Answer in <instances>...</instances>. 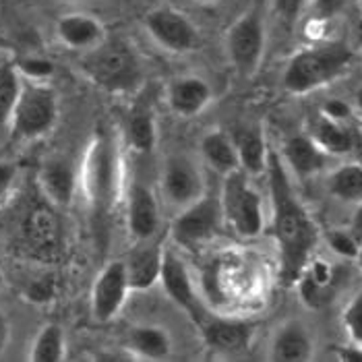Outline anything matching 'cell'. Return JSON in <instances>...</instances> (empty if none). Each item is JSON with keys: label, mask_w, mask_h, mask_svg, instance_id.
<instances>
[{"label": "cell", "mask_w": 362, "mask_h": 362, "mask_svg": "<svg viewBox=\"0 0 362 362\" xmlns=\"http://www.w3.org/2000/svg\"><path fill=\"white\" fill-rule=\"evenodd\" d=\"M21 238L31 255L37 259H54L62 245V223L54 205L44 199L33 205L21 222Z\"/></svg>", "instance_id": "obj_10"}, {"label": "cell", "mask_w": 362, "mask_h": 362, "mask_svg": "<svg viewBox=\"0 0 362 362\" xmlns=\"http://www.w3.org/2000/svg\"><path fill=\"white\" fill-rule=\"evenodd\" d=\"M223 222L243 238H255L263 232V203L245 170H234L223 176L222 195Z\"/></svg>", "instance_id": "obj_5"}, {"label": "cell", "mask_w": 362, "mask_h": 362, "mask_svg": "<svg viewBox=\"0 0 362 362\" xmlns=\"http://www.w3.org/2000/svg\"><path fill=\"white\" fill-rule=\"evenodd\" d=\"M234 145L238 153V166L249 176H259L267 170V145L259 131L240 129L234 135Z\"/></svg>", "instance_id": "obj_25"}, {"label": "cell", "mask_w": 362, "mask_h": 362, "mask_svg": "<svg viewBox=\"0 0 362 362\" xmlns=\"http://www.w3.org/2000/svg\"><path fill=\"white\" fill-rule=\"evenodd\" d=\"M127 226L135 240H151L160 228V205L156 195L143 187L141 182H135L129 193L127 203Z\"/></svg>", "instance_id": "obj_16"}, {"label": "cell", "mask_w": 362, "mask_h": 362, "mask_svg": "<svg viewBox=\"0 0 362 362\" xmlns=\"http://www.w3.org/2000/svg\"><path fill=\"white\" fill-rule=\"evenodd\" d=\"M327 243H329V249L341 259H350V261L361 259L362 243L354 236L352 230H332L327 234Z\"/></svg>", "instance_id": "obj_31"}, {"label": "cell", "mask_w": 362, "mask_h": 362, "mask_svg": "<svg viewBox=\"0 0 362 362\" xmlns=\"http://www.w3.org/2000/svg\"><path fill=\"white\" fill-rule=\"evenodd\" d=\"M350 230L354 232V236L362 243V201L358 203V211H356V216H354V222H352V228H350Z\"/></svg>", "instance_id": "obj_40"}, {"label": "cell", "mask_w": 362, "mask_h": 362, "mask_svg": "<svg viewBox=\"0 0 362 362\" xmlns=\"http://www.w3.org/2000/svg\"><path fill=\"white\" fill-rule=\"evenodd\" d=\"M223 222L220 197L203 195L193 205L180 209V214L172 222V238L178 247L195 251L209 243Z\"/></svg>", "instance_id": "obj_7"}, {"label": "cell", "mask_w": 362, "mask_h": 362, "mask_svg": "<svg viewBox=\"0 0 362 362\" xmlns=\"http://www.w3.org/2000/svg\"><path fill=\"white\" fill-rule=\"evenodd\" d=\"M56 120L58 100L54 91L44 83H23L11 122V135L23 141L40 139L54 129Z\"/></svg>", "instance_id": "obj_6"}, {"label": "cell", "mask_w": 362, "mask_h": 362, "mask_svg": "<svg viewBox=\"0 0 362 362\" xmlns=\"http://www.w3.org/2000/svg\"><path fill=\"white\" fill-rule=\"evenodd\" d=\"M337 361L341 362H362V346L354 344V346H346L337 350Z\"/></svg>", "instance_id": "obj_38"}, {"label": "cell", "mask_w": 362, "mask_h": 362, "mask_svg": "<svg viewBox=\"0 0 362 362\" xmlns=\"http://www.w3.org/2000/svg\"><path fill=\"white\" fill-rule=\"evenodd\" d=\"M81 69L98 87L112 93L131 91L141 83L137 54L122 40H104L98 48L85 52Z\"/></svg>", "instance_id": "obj_3"}, {"label": "cell", "mask_w": 362, "mask_h": 362, "mask_svg": "<svg viewBox=\"0 0 362 362\" xmlns=\"http://www.w3.org/2000/svg\"><path fill=\"white\" fill-rule=\"evenodd\" d=\"M8 339H11V325H8L6 315L0 313V356L6 350V346H8Z\"/></svg>", "instance_id": "obj_39"}, {"label": "cell", "mask_w": 362, "mask_h": 362, "mask_svg": "<svg viewBox=\"0 0 362 362\" xmlns=\"http://www.w3.org/2000/svg\"><path fill=\"white\" fill-rule=\"evenodd\" d=\"M81 180L93 214L104 218L114 205L118 185V156L106 133H98L89 145Z\"/></svg>", "instance_id": "obj_4"}, {"label": "cell", "mask_w": 362, "mask_h": 362, "mask_svg": "<svg viewBox=\"0 0 362 362\" xmlns=\"http://www.w3.org/2000/svg\"><path fill=\"white\" fill-rule=\"evenodd\" d=\"M348 4L350 0H308L307 8H305L307 21L315 25L329 23L348 8Z\"/></svg>", "instance_id": "obj_30"}, {"label": "cell", "mask_w": 362, "mask_h": 362, "mask_svg": "<svg viewBox=\"0 0 362 362\" xmlns=\"http://www.w3.org/2000/svg\"><path fill=\"white\" fill-rule=\"evenodd\" d=\"M15 66L19 75H25L29 81H35V83H44L46 79L54 75V64L44 58H23Z\"/></svg>", "instance_id": "obj_33"}, {"label": "cell", "mask_w": 362, "mask_h": 362, "mask_svg": "<svg viewBox=\"0 0 362 362\" xmlns=\"http://www.w3.org/2000/svg\"><path fill=\"white\" fill-rule=\"evenodd\" d=\"M131 284L124 261H110L91 286V315L98 323L112 321L127 303Z\"/></svg>", "instance_id": "obj_11"}, {"label": "cell", "mask_w": 362, "mask_h": 362, "mask_svg": "<svg viewBox=\"0 0 362 362\" xmlns=\"http://www.w3.org/2000/svg\"><path fill=\"white\" fill-rule=\"evenodd\" d=\"M66 356V339L58 323H46L31 344V362H62Z\"/></svg>", "instance_id": "obj_27"}, {"label": "cell", "mask_w": 362, "mask_h": 362, "mask_svg": "<svg viewBox=\"0 0 362 362\" xmlns=\"http://www.w3.org/2000/svg\"><path fill=\"white\" fill-rule=\"evenodd\" d=\"M201 156L207 166L223 176L240 168L234 139L222 131H211L201 139Z\"/></svg>", "instance_id": "obj_24"}, {"label": "cell", "mask_w": 362, "mask_h": 362, "mask_svg": "<svg viewBox=\"0 0 362 362\" xmlns=\"http://www.w3.org/2000/svg\"><path fill=\"white\" fill-rule=\"evenodd\" d=\"M25 298L29 303H35V305H44V303H50L54 298V284L50 278L35 279L28 284L25 288Z\"/></svg>", "instance_id": "obj_34"}, {"label": "cell", "mask_w": 362, "mask_h": 362, "mask_svg": "<svg viewBox=\"0 0 362 362\" xmlns=\"http://www.w3.org/2000/svg\"><path fill=\"white\" fill-rule=\"evenodd\" d=\"M160 284L168 294V298L182 308L185 313L191 315V319L197 325L201 323V319L207 315L197 296L195 286H193V278L185 265V261L172 251H164V263H162V276H160Z\"/></svg>", "instance_id": "obj_13"}, {"label": "cell", "mask_w": 362, "mask_h": 362, "mask_svg": "<svg viewBox=\"0 0 362 362\" xmlns=\"http://www.w3.org/2000/svg\"><path fill=\"white\" fill-rule=\"evenodd\" d=\"M60 2H73V0H60Z\"/></svg>", "instance_id": "obj_44"}, {"label": "cell", "mask_w": 362, "mask_h": 362, "mask_svg": "<svg viewBox=\"0 0 362 362\" xmlns=\"http://www.w3.org/2000/svg\"><path fill=\"white\" fill-rule=\"evenodd\" d=\"M162 193L170 205L185 209L205 195L203 174L189 156L168 158L162 172Z\"/></svg>", "instance_id": "obj_12"}, {"label": "cell", "mask_w": 362, "mask_h": 362, "mask_svg": "<svg viewBox=\"0 0 362 362\" xmlns=\"http://www.w3.org/2000/svg\"><path fill=\"white\" fill-rule=\"evenodd\" d=\"M199 4H216L218 0H197Z\"/></svg>", "instance_id": "obj_42"}, {"label": "cell", "mask_w": 362, "mask_h": 362, "mask_svg": "<svg viewBox=\"0 0 362 362\" xmlns=\"http://www.w3.org/2000/svg\"><path fill=\"white\" fill-rule=\"evenodd\" d=\"M361 261H362V252H361Z\"/></svg>", "instance_id": "obj_45"}, {"label": "cell", "mask_w": 362, "mask_h": 362, "mask_svg": "<svg viewBox=\"0 0 362 362\" xmlns=\"http://www.w3.org/2000/svg\"><path fill=\"white\" fill-rule=\"evenodd\" d=\"M354 106H356V110L362 114V87L361 89H356V93H354Z\"/></svg>", "instance_id": "obj_41"}, {"label": "cell", "mask_w": 362, "mask_h": 362, "mask_svg": "<svg viewBox=\"0 0 362 362\" xmlns=\"http://www.w3.org/2000/svg\"><path fill=\"white\" fill-rule=\"evenodd\" d=\"M267 180L272 197V232L278 243L281 279L296 284L317 245V226L294 193L288 168L276 151L267 153Z\"/></svg>", "instance_id": "obj_1"}, {"label": "cell", "mask_w": 362, "mask_h": 362, "mask_svg": "<svg viewBox=\"0 0 362 362\" xmlns=\"http://www.w3.org/2000/svg\"><path fill=\"white\" fill-rule=\"evenodd\" d=\"M307 2L308 0H274V8L281 21L292 23L305 13Z\"/></svg>", "instance_id": "obj_35"}, {"label": "cell", "mask_w": 362, "mask_h": 362, "mask_svg": "<svg viewBox=\"0 0 362 362\" xmlns=\"http://www.w3.org/2000/svg\"><path fill=\"white\" fill-rule=\"evenodd\" d=\"M197 327L201 329L205 344L222 354L245 352L251 344V325L245 321L205 315Z\"/></svg>", "instance_id": "obj_14"}, {"label": "cell", "mask_w": 362, "mask_h": 362, "mask_svg": "<svg viewBox=\"0 0 362 362\" xmlns=\"http://www.w3.org/2000/svg\"><path fill=\"white\" fill-rule=\"evenodd\" d=\"M329 193L346 203L362 201V162H348L332 172L327 180Z\"/></svg>", "instance_id": "obj_28"}, {"label": "cell", "mask_w": 362, "mask_h": 362, "mask_svg": "<svg viewBox=\"0 0 362 362\" xmlns=\"http://www.w3.org/2000/svg\"><path fill=\"white\" fill-rule=\"evenodd\" d=\"M226 52L243 77H252L265 52V28L257 11L240 15L226 33Z\"/></svg>", "instance_id": "obj_8"}, {"label": "cell", "mask_w": 362, "mask_h": 362, "mask_svg": "<svg viewBox=\"0 0 362 362\" xmlns=\"http://www.w3.org/2000/svg\"><path fill=\"white\" fill-rule=\"evenodd\" d=\"M127 350L141 361H166L172 354V337L164 327L137 325L129 332Z\"/></svg>", "instance_id": "obj_23"}, {"label": "cell", "mask_w": 362, "mask_h": 362, "mask_svg": "<svg viewBox=\"0 0 362 362\" xmlns=\"http://www.w3.org/2000/svg\"><path fill=\"white\" fill-rule=\"evenodd\" d=\"M284 162L298 178H310L329 164V156L308 135H294L284 143Z\"/></svg>", "instance_id": "obj_20"}, {"label": "cell", "mask_w": 362, "mask_h": 362, "mask_svg": "<svg viewBox=\"0 0 362 362\" xmlns=\"http://www.w3.org/2000/svg\"><path fill=\"white\" fill-rule=\"evenodd\" d=\"M321 114H325V116H329V118H334V120H344V122H348V118H350V114H352V108H350L344 100H329V102L323 104Z\"/></svg>", "instance_id": "obj_36"}, {"label": "cell", "mask_w": 362, "mask_h": 362, "mask_svg": "<svg viewBox=\"0 0 362 362\" xmlns=\"http://www.w3.org/2000/svg\"><path fill=\"white\" fill-rule=\"evenodd\" d=\"M2 286H4V278H2V272H0V290H2Z\"/></svg>", "instance_id": "obj_43"}, {"label": "cell", "mask_w": 362, "mask_h": 362, "mask_svg": "<svg viewBox=\"0 0 362 362\" xmlns=\"http://www.w3.org/2000/svg\"><path fill=\"white\" fill-rule=\"evenodd\" d=\"M310 139L315 141L329 158L335 156H346L354 147V135L348 122L334 120L325 114H317L310 122V131L307 133Z\"/></svg>", "instance_id": "obj_22"}, {"label": "cell", "mask_w": 362, "mask_h": 362, "mask_svg": "<svg viewBox=\"0 0 362 362\" xmlns=\"http://www.w3.org/2000/svg\"><path fill=\"white\" fill-rule=\"evenodd\" d=\"M127 139L139 153H149L158 141V127L151 112H135L127 124Z\"/></svg>", "instance_id": "obj_29"}, {"label": "cell", "mask_w": 362, "mask_h": 362, "mask_svg": "<svg viewBox=\"0 0 362 362\" xmlns=\"http://www.w3.org/2000/svg\"><path fill=\"white\" fill-rule=\"evenodd\" d=\"M56 37L62 46L77 50V52H89L98 48L106 40V28L104 23L87 13H71L62 15L56 23Z\"/></svg>", "instance_id": "obj_15"}, {"label": "cell", "mask_w": 362, "mask_h": 362, "mask_svg": "<svg viewBox=\"0 0 362 362\" xmlns=\"http://www.w3.org/2000/svg\"><path fill=\"white\" fill-rule=\"evenodd\" d=\"M23 81L19 77V71L11 62L0 64V139L4 137L6 131H11L15 106L19 100Z\"/></svg>", "instance_id": "obj_26"}, {"label": "cell", "mask_w": 362, "mask_h": 362, "mask_svg": "<svg viewBox=\"0 0 362 362\" xmlns=\"http://www.w3.org/2000/svg\"><path fill=\"white\" fill-rule=\"evenodd\" d=\"M162 263H164V251L158 245L143 240L124 261L131 290L145 292V290L153 288L162 276Z\"/></svg>", "instance_id": "obj_18"}, {"label": "cell", "mask_w": 362, "mask_h": 362, "mask_svg": "<svg viewBox=\"0 0 362 362\" xmlns=\"http://www.w3.org/2000/svg\"><path fill=\"white\" fill-rule=\"evenodd\" d=\"M15 178H17V168H15V164L0 162V201L8 195V191L13 189Z\"/></svg>", "instance_id": "obj_37"}, {"label": "cell", "mask_w": 362, "mask_h": 362, "mask_svg": "<svg viewBox=\"0 0 362 362\" xmlns=\"http://www.w3.org/2000/svg\"><path fill=\"white\" fill-rule=\"evenodd\" d=\"M341 327L350 335L352 344L362 346V288L350 298L341 313Z\"/></svg>", "instance_id": "obj_32"}, {"label": "cell", "mask_w": 362, "mask_h": 362, "mask_svg": "<svg viewBox=\"0 0 362 362\" xmlns=\"http://www.w3.org/2000/svg\"><path fill=\"white\" fill-rule=\"evenodd\" d=\"M269 358L276 362H307L313 358V337L300 321H286L279 327L269 348Z\"/></svg>", "instance_id": "obj_19"}, {"label": "cell", "mask_w": 362, "mask_h": 362, "mask_svg": "<svg viewBox=\"0 0 362 362\" xmlns=\"http://www.w3.org/2000/svg\"><path fill=\"white\" fill-rule=\"evenodd\" d=\"M354 62L350 46L334 42L303 48L292 56L284 71V87L294 95H307L344 77Z\"/></svg>", "instance_id": "obj_2"}, {"label": "cell", "mask_w": 362, "mask_h": 362, "mask_svg": "<svg viewBox=\"0 0 362 362\" xmlns=\"http://www.w3.org/2000/svg\"><path fill=\"white\" fill-rule=\"evenodd\" d=\"M40 189L52 205H69L77 191V172L66 160H50L40 172Z\"/></svg>", "instance_id": "obj_21"}, {"label": "cell", "mask_w": 362, "mask_h": 362, "mask_svg": "<svg viewBox=\"0 0 362 362\" xmlns=\"http://www.w3.org/2000/svg\"><path fill=\"white\" fill-rule=\"evenodd\" d=\"M143 23L151 40L172 54H189L201 44V35L193 21L172 6L151 8Z\"/></svg>", "instance_id": "obj_9"}, {"label": "cell", "mask_w": 362, "mask_h": 362, "mask_svg": "<svg viewBox=\"0 0 362 362\" xmlns=\"http://www.w3.org/2000/svg\"><path fill=\"white\" fill-rule=\"evenodd\" d=\"M211 100V87L205 79L187 75L168 85V106L180 118H193L207 108Z\"/></svg>", "instance_id": "obj_17"}]
</instances>
